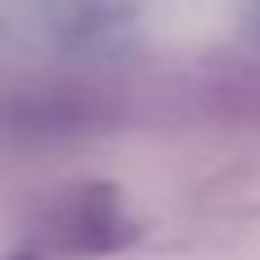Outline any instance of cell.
Listing matches in <instances>:
<instances>
[{
  "instance_id": "1",
  "label": "cell",
  "mask_w": 260,
  "mask_h": 260,
  "mask_svg": "<svg viewBox=\"0 0 260 260\" xmlns=\"http://www.w3.org/2000/svg\"><path fill=\"white\" fill-rule=\"evenodd\" d=\"M121 217L113 213V200L104 195H83L61 213V225L52 230V239L70 251H104L121 239Z\"/></svg>"
}]
</instances>
